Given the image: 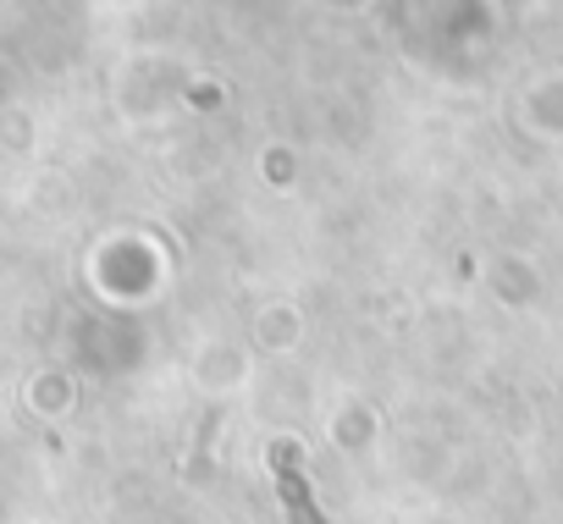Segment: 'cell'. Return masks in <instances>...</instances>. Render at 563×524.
<instances>
[{
	"label": "cell",
	"instance_id": "obj_1",
	"mask_svg": "<svg viewBox=\"0 0 563 524\" xmlns=\"http://www.w3.org/2000/svg\"><path fill=\"white\" fill-rule=\"evenodd\" d=\"M282 497H288V508H294V524H316V513H310V497H305V486H294V469H282Z\"/></svg>",
	"mask_w": 563,
	"mask_h": 524
}]
</instances>
